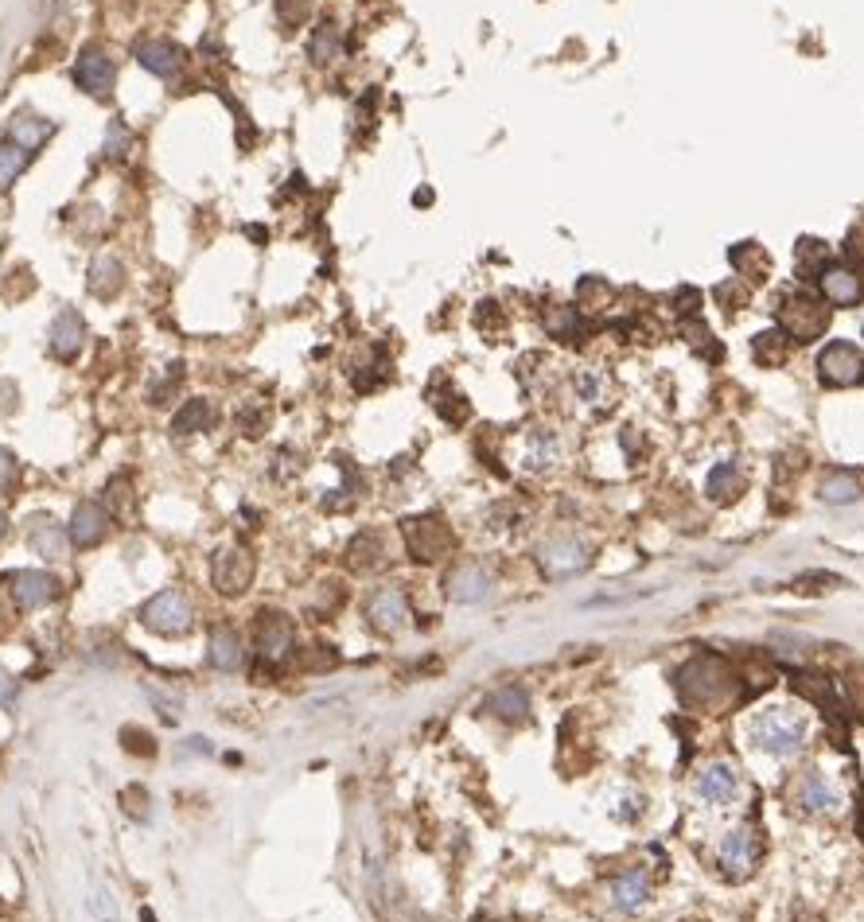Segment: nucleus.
<instances>
[{
  "instance_id": "obj_1",
  "label": "nucleus",
  "mask_w": 864,
  "mask_h": 922,
  "mask_svg": "<svg viewBox=\"0 0 864 922\" xmlns=\"http://www.w3.org/2000/svg\"><path fill=\"white\" fill-rule=\"evenodd\" d=\"M674 689L689 709H720L736 697V674L720 654H693L674 674Z\"/></svg>"
},
{
  "instance_id": "obj_2",
  "label": "nucleus",
  "mask_w": 864,
  "mask_h": 922,
  "mask_svg": "<svg viewBox=\"0 0 864 922\" xmlns=\"http://www.w3.org/2000/svg\"><path fill=\"white\" fill-rule=\"evenodd\" d=\"M806 716L791 709H763L752 720V740L767 755H798L806 744Z\"/></svg>"
},
{
  "instance_id": "obj_3",
  "label": "nucleus",
  "mask_w": 864,
  "mask_h": 922,
  "mask_svg": "<svg viewBox=\"0 0 864 922\" xmlns=\"http://www.w3.org/2000/svg\"><path fill=\"white\" fill-rule=\"evenodd\" d=\"M775 320H779V331L791 343H814V339L826 335L829 308L810 292H787L779 300V308H775Z\"/></svg>"
},
{
  "instance_id": "obj_4",
  "label": "nucleus",
  "mask_w": 864,
  "mask_h": 922,
  "mask_svg": "<svg viewBox=\"0 0 864 922\" xmlns=\"http://www.w3.org/2000/svg\"><path fill=\"white\" fill-rule=\"evenodd\" d=\"M401 537H405V549H409V557H413L417 565H436V561L448 557V549H452V530H448L436 514L401 522Z\"/></svg>"
},
{
  "instance_id": "obj_5",
  "label": "nucleus",
  "mask_w": 864,
  "mask_h": 922,
  "mask_svg": "<svg viewBox=\"0 0 864 922\" xmlns=\"http://www.w3.org/2000/svg\"><path fill=\"white\" fill-rule=\"evenodd\" d=\"M588 561H592L588 545L580 537H573V533H557V537H549L538 549V565L549 580H569L576 572H584Z\"/></svg>"
},
{
  "instance_id": "obj_6",
  "label": "nucleus",
  "mask_w": 864,
  "mask_h": 922,
  "mask_svg": "<svg viewBox=\"0 0 864 922\" xmlns=\"http://www.w3.org/2000/svg\"><path fill=\"white\" fill-rule=\"evenodd\" d=\"M818 378L833 390L864 386V355L853 343H829L818 355Z\"/></svg>"
},
{
  "instance_id": "obj_7",
  "label": "nucleus",
  "mask_w": 864,
  "mask_h": 922,
  "mask_svg": "<svg viewBox=\"0 0 864 922\" xmlns=\"http://www.w3.org/2000/svg\"><path fill=\"white\" fill-rule=\"evenodd\" d=\"M141 619L156 635H183V631H191V603L183 592L172 588V592H160L144 603Z\"/></svg>"
},
{
  "instance_id": "obj_8",
  "label": "nucleus",
  "mask_w": 864,
  "mask_h": 922,
  "mask_svg": "<svg viewBox=\"0 0 864 922\" xmlns=\"http://www.w3.org/2000/svg\"><path fill=\"white\" fill-rule=\"evenodd\" d=\"M253 642H257L261 662L277 666L281 658H288V650H292V642H296V627H292V619L281 615V611H261L257 623H253Z\"/></svg>"
},
{
  "instance_id": "obj_9",
  "label": "nucleus",
  "mask_w": 864,
  "mask_h": 922,
  "mask_svg": "<svg viewBox=\"0 0 864 922\" xmlns=\"http://www.w3.org/2000/svg\"><path fill=\"white\" fill-rule=\"evenodd\" d=\"M756 860H759V837L752 829H732L724 837V845H720V872H724V880H732V884L748 880L756 872Z\"/></svg>"
},
{
  "instance_id": "obj_10",
  "label": "nucleus",
  "mask_w": 864,
  "mask_h": 922,
  "mask_svg": "<svg viewBox=\"0 0 864 922\" xmlns=\"http://www.w3.org/2000/svg\"><path fill=\"white\" fill-rule=\"evenodd\" d=\"M211 580L222 596H242L253 580V557L246 549H222V553H215Z\"/></svg>"
},
{
  "instance_id": "obj_11",
  "label": "nucleus",
  "mask_w": 864,
  "mask_h": 922,
  "mask_svg": "<svg viewBox=\"0 0 864 922\" xmlns=\"http://www.w3.org/2000/svg\"><path fill=\"white\" fill-rule=\"evenodd\" d=\"M444 588H448V596L456 603H483L491 596V588H495V576L479 561H464V565H456L448 572Z\"/></svg>"
},
{
  "instance_id": "obj_12",
  "label": "nucleus",
  "mask_w": 864,
  "mask_h": 922,
  "mask_svg": "<svg viewBox=\"0 0 864 922\" xmlns=\"http://www.w3.org/2000/svg\"><path fill=\"white\" fill-rule=\"evenodd\" d=\"M366 619H370V627H378V631H386V635H394V631H401L405 627V619H409V600H405V592L401 588H378L370 600H366Z\"/></svg>"
},
{
  "instance_id": "obj_13",
  "label": "nucleus",
  "mask_w": 864,
  "mask_h": 922,
  "mask_svg": "<svg viewBox=\"0 0 864 922\" xmlns=\"http://www.w3.org/2000/svg\"><path fill=\"white\" fill-rule=\"evenodd\" d=\"M74 82H78V90H86L90 98H102L106 102L109 94H113V82H117V71H113V63H109L102 51H82V59H78V67H74Z\"/></svg>"
},
{
  "instance_id": "obj_14",
  "label": "nucleus",
  "mask_w": 864,
  "mask_h": 922,
  "mask_svg": "<svg viewBox=\"0 0 864 922\" xmlns=\"http://www.w3.org/2000/svg\"><path fill=\"white\" fill-rule=\"evenodd\" d=\"M650 903V876L643 868H623L612 880V907L623 915H639Z\"/></svg>"
},
{
  "instance_id": "obj_15",
  "label": "nucleus",
  "mask_w": 864,
  "mask_h": 922,
  "mask_svg": "<svg viewBox=\"0 0 864 922\" xmlns=\"http://www.w3.org/2000/svg\"><path fill=\"white\" fill-rule=\"evenodd\" d=\"M818 284H822V296H826L833 308H853V304H861L864 296L861 277L853 269H845V265H826L818 273Z\"/></svg>"
},
{
  "instance_id": "obj_16",
  "label": "nucleus",
  "mask_w": 864,
  "mask_h": 922,
  "mask_svg": "<svg viewBox=\"0 0 864 922\" xmlns=\"http://www.w3.org/2000/svg\"><path fill=\"white\" fill-rule=\"evenodd\" d=\"M557 463H561V444H557V436H553L549 428H534V432L526 436V444H522L518 467H522V471H534V475H545V471H553Z\"/></svg>"
},
{
  "instance_id": "obj_17",
  "label": "nucleus",
  "mask_w": 864,
  "mask_h": 922,
  "mask_svg": "<svg viewBox=\"0 0 864 922\" xmlns=\"http://www.w3.org/2000/svg\"><path fill=\"white\" fill-rule=\"evenodd\" d=\"M12 596H16L20 607L36 611V607H47L59 596V580L51 572H16L12 576Z\"/></svg>"
},
{
  "instance_id": "obj_18",
  "label": "nucleus",
  "mask_w": 864,
  "mask_h": 922,
  "mask_svg": "<svg viewBox=\"0 0 864 922\" xmlns=\"http://www.w3.org/2000/svg\"><path fill=\"white\" fill-rule=\"evenodd\" d=\"M82 343H86V323H82V316H78L74 308L59 312L55 323H51V355L71 362V358L82 351Z\"/></svg>"
},
{
  "instance_id": "obj_19",
  "label": "nucleus",
  "mask_w": 864,
  "mask_h": 922,
  "mask_svg": "<svg viewBox=\"0 0 864 922\" xmlns=\"http://www.w3.org/2000/svg\"><path fill=\"white\" fill-rule=\"evenodd\" d=\"M744 487H748V479H744V467L736 460L717 463L709 471V479H705V495H709V502H717V506L736 502V498L744 495Z\"/></svg>"
},
{
  "instance_id": "obj_20",
  "label": "nucleus",
  "mask_w": 864,
  "mask_h": 922,
  "mask_svg": "<svg viewBox=\"0 0 864 922\" xmlns=\"http://www.w3.org/2000/svg\"><path fill=\"white\" fill-rule=\"evenodd\" d=\"M137 59H141L144 71L160 74V78H176V74L183 71V63H187L183 47H180V43H172V39H156V43H144L141 51H137Z\"/></svg>"
},
{
  "instance_id": "obj_21",
  "label": "nucleus",
  "mask_w": 864,
  "mask_h": 922,
  "mask_svg": "<svg viewBox=\"0 0 864 922\" xmlns=\"http://www.w3.org/2000/svg\"><path fill=\"white\" fill-rule=\"evenodd\" d=\"M794 802H798L802 810H810V814H829V810L841 806L837 790H833L826 782V775H818V771H810V775L798 779V786H794Z\"/></svg>"
},
{
  "instance_id": "obj_22",
  "label": "nucleus",
  "mask_w": 864,
  "mask_h": 922,
  "mask_svg": "<svg viewBox=\"0 0 864 922\" xmlns=\"http://www.w3.org/2000/svg\"><path fill=\"white\" fill-rule=\"evenodd\" d=\"M106 533H109V514L102 510V506H94V502H82V506L74 510L71 541L78 545V549H90V545H98Z\"/></svg>"
},
{
  "instance_id": "obj_23",
  "label": "nucleus",
  "mask_w": 864,
  "mask_h": 922,
  "mask_svg": "<svg viewBox=\"0 0 864 922\" xmlns=\"http://www.w3.org/2000/svg\"><path fill=\"white\" fill-rule=\"evenodd\" d=\"M28 545L36 549L39 557H47V561H63V549H67L63 526L55 518H47V514L28 518Z\"/></svg>"
},
{
  "instance_id": "obj_24",
  "label": "nucleus",
  "mask_w": 864,
  "mask_h": 922,
  "mask_svg": "<svg viewBox=\"0 0 864 922\" xmlns=\"http://www.w3.org/2000/svg\"><path fill=\"white\" fill-rule=\"evenodd\" d=\"M736 790H740V775H736L732 763H713V767H705L701 779H697V794H701L705 802H732Z\"/></svg>"
},
{
  "instance_id": "obj_25",
  "label": "nucleus",
  "mask_w": 864,
  "mask_h": 922,
  "mask_svg": "<svg viewBox=\"0 0 864 922\" xmlns=\"http://www.w3.org/2000/svg\"><path fill=\"white\" fill-rule=\"evenodd\" d=\"M728 261H732V269L744 277L748 284H759L771 277V257H767V249L756 246V242H740V246L728 249Z\"/></svg>"
},
{
  "instance_id": "obj_26",
  "label": "nucleus",
  "mask_w": 864,
  "mask_h": 922,
  "mask_svg": "<svg viewBox=\"0 0 864 922\" xmlns=\"http://www.w3.org/2000/svg\"><path fill=\"white\" fill-rule=\"evenodd\" d=\"M51 133H55V125L43 121V117H36V113H28V109H20V113L8 121V141L20 144L24 152H36Z\"/></svg>"
},
{
  "instance_id": "obj_27",
  "label": "nucleus",
  "mask_w": 864,
  "mask_h": 922,
  "mask_svg": "<svg viewBox=\"0 0 864 922\" xmlns=\"http://www.w3.org/2000/svg\"><path fill=\"white\" fill-rule=\"evenodd\" d=\"M347 565L355 568V572H374V568L386 565V545H382V537L374 530L355 533L351 545H347Z\"/></svg>"
},
{
  "instance_id": "obj_28",
  "label": "nucleus",
  "mask_w": 864,
  "mask_h": 922,
  "mask_svg": "<svg viewBox=\"0 0 864 922\" xmlns=\"http://www.w3.org/2000/svg\"><path fill=\"white\" fill-rule=\"evenodd\" d=\"M483 709L495 712L499 720L522 724V720L530 716V697H526V689H522V685H503V689H495V693L483 701Z\"/></svg>"
},
{
  "instance_id": "obj_29",
  "label": "nucleus",
  "mask_w": 864,
  "mask_h": 922,
  "mask_svg": "<svg viewBox=\"0 0 864 922\" xmlns=\"http://www.w3.org/2000/svg\"><path fill=\"white\" fill-rule=\"evenodd\" d=\"M818 495L829 506H849V502H857L864 495V483L853 471H829L826 479H822V487H818Z\"/></svg>"
},
{
  "instance_id": "obj_30",
  "label": "nucleus",
  "mask_w": 864,
  "mask_h": 922,
  "mask_svg": "<svg viewBox=\"0 0 864 922\" xmlns=\"http://www.w3.org/2000/svg\"><path fill=\"white\" fill-rule=\"evenodd\" d=\"M612 304V284L604 277H584L576 284V312L588 320V316H600L604 308Z\"/></svg>"
},
{
  "instance_id": "obj_31",
  "label": "nucleus",
  "mask_w": 864,
  "mask_h": 922,
  "mask_svg": "<svg viewBox=\"0 0 864 922\" xmlns=\"http://www.w3.org/2000/svg\"><path fill=\"white\" fill-rule=\"evenodd\" d=\"M211 666L215 670H238L242 666V639L230 627H215L211 631Z\"/></svg>"
},
{
  "instance_id": "obj_32",
  "label": "nucleus",
  "mask_w": 864,
  "mask_h": 922,
  "mask_svg": "<svg viewBox=\"0 0 864 922\" xmlns=\"http://www.w3.org/2000/svg\"><path fill=\"white\" fill-rule=\"evenodd\" d=\"M429 397H432V409L448 421V425H464L471 417V405L464 401V393H456L448 382H440V386H432L429 390Z\"/></svg>"
},
{
  "instance_id": "obj_33",
  "label": "nucleus",
  "mask_w": 864,
  "mask_h": 922,
  "mask_svg": "<svg viewBox=\"0 0 864 922\" xmlns=\"http://www.w3.org/2000/svg\"><path fill=\"white\" fill-rule=\"evenodd\" d=\"M545 331L553 339H565V343H580L584 339V316L576 308H549L545 312Z\"/></svg>"
},
{
  "instance_id": "obj_34",
  "label": "nucleus",
  "mask_w": 864,
  "mask_h": 922,
  "mask_svg": "<svg viewBox=\"0 0 864 922\" xmlns=\"http://www.w3.org/2000/svg\"><path fill=\"white\" fill-rule=\"evenodd\" d=\"M211 425H215V409H211V401H203V397L187 401L180 413H176V421H172V428H176L180 436H187V432H207Z\"/></svg>"
},
{
  "instance_id": "obj_35",
  "label": "nucleus",
  "mask_w": 864,
  "mask_h": 922,
  "mask_svg": "<svg viewBox=\"0 0 864 922\" xmlns=\"http://www.w3.org/2000/svg\"><path fill=\"white\" fill-rule=\"evenodd\" d=\"M308 55H312V63H335L339 55H343V36H339V28L335 24H320L316 32H312V43H308Z\"/></svg>"
},
{
  "instance_id": "obj_36",
  "label": "nucleus",
  "mask_w": 864,
  "mask_h": 922,
  "mask_svg": "<svg viewBox=\"0 0 864 922\" xmlns=\"http://www.w3.org/2000/svg\"><path fill=\"white\" fill-rule=\"evenodd\" d=\"M787 351H791V339L783 331H759L756 339H752V355L763 366H783Z\"/></svg>"
},
{
  "instance_id": "obj_37",
  "label": "nucleus",
  "mask_w": 864,
  "mask_h": 922,
  "mask_svg": "<svg viewBox=\"0 0 864 922\" xmlns=\"http://www.w3.org/2000/svg\"><path fill=\"white\" fill-rule=\"evenodd\" d=\"M117 288H121V265H117L113 257H98V261L90 265V292L102 296V300H109Z\"/></svg>"
},
{
  "instance_id": "obj_38",
  "label": "nucleus",
  "mask_w": 864,
  "mask_h": 922,
  "mask_svg": "<svg viewBox=\"0 0 864 922\" xmlns=\"http://www.w3.org/2000/svg\"><path fill=\"white\" fill-rule=\"evenodd\" d=\"M794 269H798L802 277H818V273L826 269V246H822L818 238H802V242L794 246Z\"/></svg>"
},
{
  "instance_id": "obj_39",
  "label": "nucleus",
  "mask_w": 864,
  "mask_h": 922,
  "mask_svg": "<svg viewBox=\"0 0 864 922\" xmlns=\"http://www.w3.org/2000/svg\"><path fill=\"white\" fill-rule=\"evenodd\" d=\"M28 156H32V152H24L20 144H12V141L0 144V191L12 187V179L28 168Z\"/></svg>"
},
{
  "instance_id": "obj_40",
  "label": "nucleus",
  "mask_w": 864,
  "mask_h": 922,
  "mask_svg": "<svg viewBox=\"0 0 864 922\" xmlns=\"http://www.w3.org/2000/svg\"><path fill=\"white\" fill-rule=\"evenodd\" d=\"M576 393L588 401V405H608V378L604 374H596V370H584V374H576Z\"/></svg>"
},
{
  "instance_id": "obj_41",
  "label": "nucleus",
  "mask_w": 864,
  "mask_h": 922,
  "mask_svg": "<svg viewBox=\"0 0 864 922\" xmlns=\"http://www.w3.org/2000/svg\"><path fill=\"white\" fill-rule=\"evenodd\" d=\"M277 16L285 28H300L312 16V0H277Z\"/></svg>"
},
{
  "instance_id": "obj_42",
  "label": "nucleus",
  "mask_w": 864,
  "mask_h": 922,
  "mask_svg": "<svg viewBox=\"0 0 864 922\" xmlns=\"http://www.w3.org/2000/svg\"><path fill=\"white\" fill-rule=\"evenodd\" d=\"M125 148H129V129H125V121H113L109 125V137H106V156H125Z\"/></svg>"
},
{
  "instance_id": "obj_43",
  "label": "nucleus",
  "mask_w": 864,
  "mask_h": 922,
  "mask_svg": "<svg viewBox=\"0 0 864 922\" xmlns=\"http://www.w3.org/2000/svg\"><path fill=\"white\" fill-rule=\"evenodd\" d=\"M717 300L728 308V312H736V308H744V304H748V288H744V284H720Z\"/></svg>"
},
{
  "instance_id": "obj_44",
  "label": "nucleus",
  "mask_w": 864,
  "mask_h": 922,
  "mask_svg": "<svg viewBox=\"0 0 864 922\" xmlns=\"http://www.w3.org/2000/svg\"><path fill=\"white\" fill-rule=\"evenodd\" d=\"M265 409H242V417H238V425H242V432L246 436H261L265 432Z\"/></svg>"
},
{
  "instance_id": "obj_45",
  "label": "nucleus",
  "mask_w": 864,
  "mask_h": 922,
  "mask_svg": "<svg viewBox=\"0 0 864 922\" xmlns=\"http://www.w3.org/2000/svg\"><path fill=\"white\" fill-rule=\"evenodd\" d=\"M697 308H701V296H697L693 288H682V292L674 296V312H678L682 320H689V316H693Z\"/></svg>"
},
{
  "instance_id": "obj_46",
  "label": "nucleus",
  "mask_w": 864,
  "mask_h": 922,
  "mask_svg": "<svg viewBox=\"0 0 864 922\" xmlns=\"http://www.w3.org/2000/svg\"><path fill=\"white\" fill-rule=\"evenodd\" d=\"M121 740H133L129 751H137V755H148V751H152V747H148V736H144L141 728H125V732H121Z\"/></svg>"
},
{
  "instance_id": "obj_47",
  "label": "nucleus",
  "mask_w": 864,
  "mask_h": 922,
  "mask_svg": "<svg viewBox=\"0 0 864 922\" xmlns=\"http://www.w3.org/2000/svg\"><path fill=\"white\" fill-rule=\"evenodd\" d=\"M475 323H479V327H499V323H503V316L495 312V304H479V312H475Z\"/></svg>"
},
{
  "instance_id": "obj_48",
  "label": "nucleus",
  "mask_w": 864,
  "mask_h": 922,
  "mask_svg": "<svg viewBox=\"0 0 864 922\" xmlns=\"http://www.w3.org/2000/svg\"><path fill=\"white\" fill-rule=\"evenodd\" d=\"M12 701H16V681H12V677H8V674H4V670H0V705L8 709Z\"/></svg>"
},
{
  "instance_id": "obj_49",
  "label": "nucleus",
  "mask_w": 864,
  "mask_h": 922,
  "mask_svg": "<svg viewBox=\"0 0 864 922\" xmlns=\"http://www.w3.org/2000/svg\"><path fill=\"white\" fill-rule=\"evenodd\" d=\"M94 907H98V915L106 922H113V899H109L106 887H98V899H94Z\"/></svg>"
},
{
  "instance_id": "obj_50",
  "label": "nucleus",
  "mask_w": 864,
  "mask_h": 922,
  "mask_svg": "<svg viewBox=\"0 0 864 922\" xmlns=\"http://www.w3.org/2000/svg\"><path fill=\"white\" fill-rule=\"evenodd\" d=\"M12 471H16V463H12V456H8L4 448H0V487H4L8 479H12Z\"/></svg>"
},
{
  "instance_id": "obj_51",
  "label": "nucleus",
  "mask_w": 864,
  "mask_h": 922,
  "mask_svg": "<svg viewBox=\"0 0 864 922\" xmlns=\"http://www.w3.org/2000/svg\"><path fill=\"white\" fill-rule=\"evenodd\" d=\"M857 833L864 837V802H861V810H857Z\"/></svg>"
},
{
  "instance_id": "obj_52",
  "label": "nucleus",
  "mask_w": 864,
  "mask_h": 922,
  "mask_svg": "<svg viewBox=\"0 0 864 922\" xmlns=\"http://www.w3.org/2000/svg\"><path fill=\"white\" fill-rule=\"evenodd\" d=\"M4 623H8V611H4V603H0V631H4Z\"/></svg>"
},
{
  "instance_id": "obj_53",
  "label": "nucleus",
  "mask_w": 864,
  "mask_h": 922,
  "mask_svg": "<svg viewBox=\"0 0 864 922\" xmlns=\"http://www.w3.org/2000/svg\"><path fill=\"white\" fill-rule=\"evenodd\" d=\"M4 530H8V518H4V510H0V537H4Z\"/></svg>"
}]
</instances>
